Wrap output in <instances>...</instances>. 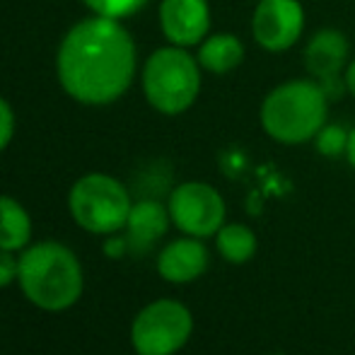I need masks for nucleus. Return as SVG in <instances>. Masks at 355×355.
I'll return each mask as SVG.
<instances>
[{
    "label": "nucleus",
    "mask_w": 355,
    "mask_h": 355,
    "mask_svg": "<svg viewBox=\"0 0 355 355\" xmlns=\"http://www.w3.org/2000/svg\"><path fill=\"white\" fill-rule=\"evenodd\" d=\"M348 58H351L348 37L331 27L319 29L304 46V68L317 83L341 78V73H346L351 63Z\"/></svg>",
    "instance_id": "11"
},
{
    "label": "nucleus",
    "mask_w": 355,
    "mask_h": 355,
    "mask_svg": "<svg viewBox=\"0 0 355 355\" xmlns=\"http://www.w3.org/2000/svg\"><path fill=\"white\" fill-rule=\"evenodd\" d=\"M138 49L121 19L89 15L61 39L56 75L63 92L85 107H109L131 89Z\"/></svg>",
    "instance_id": "1"
},
{
    "label": "nucleus",
    "mask_w": 355,
    "mask_h": 355,
    "mask_svg": "<svg viewBox=\"0 0 355 355\" xmlns=\"http://www.w3.org/2000/svg\"><path fill=\"white\" fill-rule=\"evenodd\" d=\"M169 225H172L169 208L159 203L157 198L133 201L126 227H123L133 257H143V254L153 252L157 242H162L164 234L169 232Z\"/></svg>",
    "instance_id": "12"
},
{
    "label": "nucleus",
    "mask_w": 355,
    "mask_h": 355,
    "mask_svg": "<svg viewBox=\"0 0 355 355\" xmlns=\"http://www.w3.org/2000/svg\"><path fill=\"white\" fill-rule=\"evenodd\" d=\"M159 29L174 46H198L211 29V5L208 0H162Z\"/></svg>",
    "instance_id": "9"
},
{
    "label": "nucleus",
    "mask_w": 355,
    "mask_h": 355,
    "mask_svg": "<svg viewBox=\"0 0 355 355\" xmlns=\"http://www.w3.org/2000/svg\"><path fill=\"white\" fill-rule=\"evenodd\" d=\"M329 116V97L317 80H288L273 87L261 104V126L276 143L314 141Z\"/></svg>",
    "instance_id": "3"
},
{
    "label": "nucleus",
    "mask_w": 355,
    "mask_h": 355,
    "mask_svg": "<svg viewBox=\"0 0 355 355\" xmlns=\"http://www.w3.org/2000/svg\"><path fill=\"white\" fill-rule=\"evenodd\" d=\"M131 206L128 187L107 172L83 174L68 191V213L73 223L97 237L123 232Z\"/></svg>",
    "instance_id": "5"
},
{
    "label": "nucleus",
    "mask_w": 355,
    "mask_h": 355,
    "mask_svg": "<svg viewBox=\"0 0 355 355\" xmlns=\"http://www.w3.org/2000/svg\"><path fill=\"white\" fill-rule=\"evenodd\" d=\"M83 3L92 15L126 19V17H131V15L141 12L145 5H148V0H83Z\"/></svg>",
    "instance_id": "17"
},
{
    "label": "nucleus",
    "mask_w": 355,
    "mask_h": 355,
    "mask_svg": "<svg viewBox=\"0 0 355 355\" xmlns=\"http://www.w3.org/2000/svg\"><path fill=\"white\" fill-rule=\"evenodd\" d=\"M19 293L32 307L49 314L73 309L85 293L80 257L58 239H39L19 252Z\"/></svg>",
    "instance_id": "2"
},
{
    "label": "nucleus",
    "mask_w": 355,
    "mask_h": 355,
    "mask_svg": "<svg viewBox=\"0 0 355 355\" xmlns=\"http://www.w3.org/2000/svg\"><path fill=\"white\" fill-rule=\"evenodd\" d=\"M343 80H346V89L355 97V58L351 63H348L346 73H343Z\"/></svg>",
    "instance_id": "21"
},
{
    "label": "nucleus",
    "mask_w": 355,
    "mask_h": 355,
    "mask_svg": "<svg viewBox=\"0 0 355 355\" xmlns=\"http://www.w3.org/2000/svg\"><path fill=\"white\" fill-rule=\"evenodd\" d=\"M17 271H19V254L0 249V290L17 283Z\"/></svg>",
    "instance_id": "19"
},
{
    "label": "nucleus",
    "mask_w": 355,
    "mask_h": 355,
    "mask_svg": "<svg viewBox=\"0 0 355 355\" xmlns=\"http://www.w3.org/2000/svg\"><path fill=\"white\" fill-rule=\"evenodd\" d=\"M102 254L112 261H121L123 257L131 254V247H128V239L123 232H114V234H107L104 237V244H102Z\"/></svg>",
    "instance_id": "20"
},
{
    "label": "nucleus",
    "mask_w": 355,
    "mask_h": 355,
    "mask_svg": "<svg viewBox=\"0 0 355 355\" xmlns=\"http://www.w3.org/2000/svg\"><path fill=\"white\" fill-rule=\"evenodd\" d=\"M348 133L343 126L338 123H324L322 131L314 136V145H317L319 155L324 157H346V148H348Z\"/></svg>",
    "instance_id": "16"
},
{
    "label": "nucleus",
    "mask_w": 355,
    "mask_h": 355,
    "mask_svg": "<svg viewBox=\"0 0 355 355\" xmlns=\"http://www.w3.org/2000/svg\"><path fill=\"white\" fill-rule=\"evenodd\" d=\"M208 266H211L208 247L203 244V239L189 237V234H182V237L164 244L157 254V261H155L159 278L172 285L198 281L208 271Z\"/></svg>",
    "instance_id": "10"
},
{
    "label": "nucleus",
    "mask_w": 355,
    "mask_h": 355,
    "mask_svg": "<svg viewBox=\"0 0 355 355\" xmlns=\"http://www.w3.org/2000/svg\"><path fill=\"white\" fill-rule=\"evenodd\" d=\"M346 159H348V164L355 169V128L351 133H348V148H346Z\"/></svg>",
    "instance_id": "22"
},
{
    "label": "nucleus",
    "mask_w": 355,
    "mask_h": 355,
    "mask_svg": "<svg viewBox=\"0 0 355 355\" xmlns=\"http://www.w3.org/2000/svg\"><path fill=\"white\" fill-rule=\"evenodd\" d=\"M198 63L203 71L225 75L242 66L244 44L234 34H211L198 44Z\"/></svg>",
    "instance_id": "14"
},
{
    "label": "nucleus",
    "mask_w": 355,
    "mask_h": 355,
    "mask_svg": "<svg viewBox=\"0 0 355 355\" xmlns=\"http://www.w3.org/2000/svg\"><path fill=\"white\" fill-rule=\"evenodd\" d=\"M271 355H285V353H271Z\"/></svg>",
    "instance_id": "23"
},
{
    "label": "nucleus",
    "mask_w": 355,
    "mask_h": 355,
    "mask_svg": "<svg viewBox=\"0 0 355 355\" xmlns=\"http://www.w3.org/2000/svg\"><path fill=\"white\" fill-rule=\"evenodd\" d=\"M191 309L174 297H157L138 309L128 336L136 355H177L191 341Z\"/></svg>",
    "instance_id": "6"
},
{
    "label": "nucleus",
    "mask_w": 355,
    "mask_h": 355,
    "mask_svg": "<svg viewBox=\"0 0 355 355\" xmlns=\"http://www.w3.org/2000/svg\"><path fill=\"white\" fill-rule=\"evenodd\" d=\"M304 10L300 0H259L252 17V34L266 51L281 53L300 42Z\"/></svg>",
    "instance_id": "8"
},
{
    "label": "nucleus",
    "mask_w": 355,
    "mask_h": 355,
    "mask_svg": "<svg viewBox=\"0 0 355 355\" xmlns=\"http://www.w3.org/2000/svg\"><path fill=\"white\" fill-rule=\"evenodd\" d=\"M148 104L164 116H179L201 94V63L184 46H162L148 56L141 71Z\"/></svg>",
    "instance_id": "4"
},
{
    "label": "nucleus",
    "mask_w": 355,
    "mask_h": 355,
    "mask_svg": "<svg viewBox=\"0 0 355 355\" xmlns=\"http://www.w3.org/2000/svg\"><path fill=\"white\" fill-rule=\"evenodd\" d=\"M215 249L218 254L232 266H242V263L252 261L257 257L259 239L249 225L242 223H225L215 234Z\"/></svg>",
    "instance_id": "15"
},
{
    "label": "nucleus",
    "mask_w": 355,
    "mask_h": 355,
    "mask_svg": "<svg viewBox=\"0 0 355 355\" xmlns=\"http://www.w3.org/2000/svg\"><path fill=\"white\" fill-rule=\"evenodd\" d=\"M169 218L182 234L198 239L215 237L225 225L227 206L220 191L206 182H184L169 193Z\"/></svg>",
    "instance_id": "7"
},
{
    "label": "nucleus",
    "mask_w": 355,
    "mask_h": 355,
    "mask_svg": "<svg viewBox=\"0 0 355 355\" xmlns=\"http://www.w3.org/2000/svg\"><path fill=\"white\" fill-rule=\"evenodd\" d=\"M34 242V223L15 196L0 193V249L19 254Z\"/></svg>",
    "instance_id": "13"
},
{
    "label": "nucleus",
    "mask_w": 355,
    "mask_h": 355,
    "mask_svg": "<svg viewBox=\"0 0 355 355\" xmlns=\"http://www.w3.org/2000/svg\"><path fill=\"white\" fill-rule=\"evenodd\" d=\"M257 3H259V0H257Z\"/></svg>",
    "instance_id": "24"
},
{
    "label": "nucleus",
    "mask_w": 355,
    "mask_h": 355,
    "mask_svg": "<svg viewBox=\"0 0 355 355\" xmlns=\"http://www.w3.org/2000/svg\"><path fill=\"white\" fill-rule=\"evenodd\" d=\"M15 131H17V119H15V112L10 107L8 99L0 97V153L12 143Z\"/></svg>",
    "instance_id": "18"
}]
</instances>
